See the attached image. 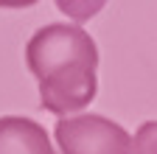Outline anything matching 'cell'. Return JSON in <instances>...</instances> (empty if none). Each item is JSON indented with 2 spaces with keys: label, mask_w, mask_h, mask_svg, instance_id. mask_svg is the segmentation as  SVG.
Instances as JSON below:
<instances>
[{
  "label": "cell",
  "mask_w": 157,
  "mask_h": 154,
  "mask_svg": "<svg viewBox=\"0 0 157 154\" xmlns=\"http://www.w3.org/2000/svg\"><path fill=\"white\" fill-rule=\"evenodd\" d=\"M25 65L39 81V104L70 118L95 98L98 48L82 25H42L25 45Z\"/></svg>",
  "instance_id": "1"
},
{
  "label": "cell",
  "mask_w": 157,
  "mask_h": 154,
  "mask_svg": "<svg viewBox=\"0 0 157 154\" xmlns=\"http://www.w3.org/2000/svg\"><path fill=\"white\" fill-rule=\"evenodd\" d=\"M53 137L62 154H132V134L104 115L59 118Z\"/></svg>",
  "instance_id": "2"
},
{
  "label": "cell",
  "mask_w": 157,
  "mask_h": 154,
  "mask_svg": "<svg viewBox=\"0 0 157 154\" xmlns=\"http://www.w3.org/2000/svg\"><path fill=\"white\" fill-rule=\"evenodd\" d=\"M0 154H56L42 123L23 115L0 118Z\"/></svg>",
  "instance_id": "3"
},
{
  "label": "cell",
  "mask_w": 157,
  "mask_h": 154,
  "mask_svg": "<svg viewBox=\"0 0 157 154\" xmlns=\"http://www.w3.org/2000/svg\"><path fill=\"white\" fill-rule=\"evenodd\" d=\"M132 154H157V121H146L135 132Z\"/></svg>",
  "instance_id": "4"
}]
</instances>
